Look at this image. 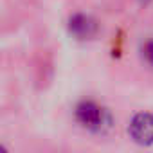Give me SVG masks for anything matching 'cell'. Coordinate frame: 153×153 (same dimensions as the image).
I'll list each match as a JSON object with an SVG mask.
<instances>
[{
  "instance_id": "cell-1",
  "label": "cell",
  "mask_w": 153,
  "mask_h": 153,
  "mask_svg": "<svg viewBox=\"0 0 153 153\" xmlns=\"http://www.w3.org/2000/svg\"><path fill=\"white\" fill-rule=\"evenodd\" d=\"M130 137L139 144H153V115L151 114H137L130 126Z\"/></svg>"
},
{
  "instance_id": "cell-2",
  "label": "cell",
  "mask_w": 153,
  "mask_h": 153,
  "mask_svg": "<svg viewBox=\"0 0 153 153\" xmlns=\"http://www.w3.org/2000/svg\"><path fill=\"white\" fill-rule=\"evenodd\" d=\"M105 117L106 115L103 108L92 101H83L76 108V119L85 128H90V130H101V126L105 124Z\"/></svg>"
},
{
  "instance_id": "cell-3",
  "label": "cell",
  "mask_w": 153,
  "mask_h": 153,
  "mask_svg": "<svg viewBox=\"0 0 153 153\" xmlns=\"http://www.w3.org/2000/svg\"><path fill=\"white\" fill-rule=\"evenodd\" d=\"M68 27H70V33L76 38H81V40L94 36L96 34V29H97L96 27V22L92 18L85 16V15H76V16H72Z\"/></svg>"
},
{
  "instance_id": "cell-4",
  "label": "cell",
  "mask_w": 153,
  "mask_h": 153,
  "mask_svg": "<svg viewBox=\"0 0 153 153\" xmlns=\"http://www.w3.org/2000/svg\"><path fill=\"white\" fill-rule=\"evenodd\" d=\"M142 2H144V0H142Z\"/></svg>"
}]
</instances>
